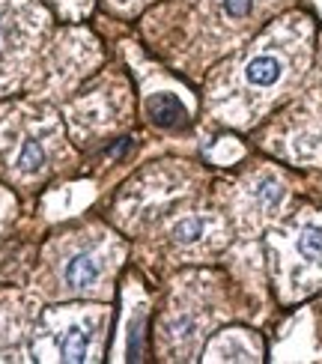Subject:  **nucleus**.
I'll return each mask as SVG.
<instances>
[{
  "instance_id": "nucleus-1",
  "label": "nucleus",
  "mask_w": 322,
  "mask_h": 364,
  "mask_svg": "<svg viewBox=\"0 0 322 364\" xmlns=\"http://www.w3.org/2000/svg\"><path fill=\"white\" fill-rule=\"evenodd\" d=\"M96 322H87L81 317L66 320V325L60 329V334H57V340H54L57 356L66 358V361H87V358H93V352H96V338H99Z\"/></svg>"
},
{
  "instance_id": "nucleus-2",
  "label": "nucleus",
  "mask_w": 322,
  "mask_h": 364,
  "mask_svg": "<svg viewBox=\"0 0 322 364\" xmlns=\"http://www.w3.org/2000/svg\"><path fill=\"white\" fill-rule=\"evenodd\" d=\"M102 272H105V260L99 257V251L78 248L63 263V284L72 293H90L93 286H99Z\"/></svg>"
},
{
  "instance_id": "nucleus-3",
  "label": "nucleus",
  "mask_w": 322,
  "mask_h": 364,
  "mask_svg": "<svg viewBox=\"0 0 322 364\" xmlns=\"http://www.w3.org/2000/svg\"><path fill=\"white\" fill-rule=\"evenodd\" d=\"M283 72H287L283 57L274 51H260L245 63V81H248V87H254V90H272L274 84L283 78Z\"/></svg>"
},
{
  "instance_id": "nucleus-4",
  "label": "nucleus",
  "mask_w": 322,
  "mask_h": 364,
  "mask_svg": "<svg viewBox=\"0 0 322 364\" xmlns=\"http://www.w3.org/2000/svg\"><path fill=\"white\" fill-rule=\"evenodd\" d=\"M146 113L161 129H179L188 120V111H185V104L176 99V93H153L146 99Z\"/></svg>"
},
{
  "instance_id": "nucleus-5",
  "label": "nucleus",
  "mask_w": 322,
  "mask_h": 364,
  "mask_svg": "<svg viewBox=\"0 0 322 364\" xmlns=\"http://www.w3.org/2000/svg\"><path fill=\"white\" fill-rule=\"evenodd\" d=\"M45 165H48V149H45L42 138H36V135L24 138L15 152V170L21 176H36L45 170Z\"/></svg>"
},
{
  "instance_id": "nucleus-6",
  "label": "nucleus",
  "mask_w": 322,
  "mask_h": 364,
  "mask_svg": "<svg viewBox=\"0 0 322 364\" xmlns=\"http://www.w3.org/2000/svg\"><path fill=\"white\" fill-rule=\"evenodd\" d=\"M21 36H24V24L15 21V9L0 3V60H6V57L15 54Z\"/></svg>"
},
{
  "instance_id": "nucleus-7",
  "label": "nucleus",
  "mask_w": 322,
  "mask_h": 364,
  "mask_svg": "<svg viewBox=\"0 0 322 364\" xmlns=\"http://www.w3.org/2000/svg\"><path fill=\"white\" fill-rule=\"evenodd\" d=\"M296 251L305 257L307 263H314L322 257V227L319 224H307L296 239Z\"/></svg>"
},
{
  "instance_id": "nucleus-8",
  "label": "nucleus",
  "mask_w": 322,
  "mask_h": 364,
  "mask_svg": "<svg viewBox=\"0 0 322 364\" xmlns=\"http://www.w3.org/2000/svg\"><path fill=\"white\" fill-rule=\"evenodd\" d=\"M206 236V221L197 215H188V218H179L176 227H173V239L179 245H194L200 242V239Z\"/></svg>"
},
{
  "instance_id": "nucleus-9",
  "label": "nucleus",
  "mask_w": 322,
  "mask_h": 364,
  "mask_svg": "<svg viewBox=\"0 0 322 364\" xmlns=\"http://www.w3.org/2000/svg\"><path fill=\"white\" fill-rule=\"evenodd\" d=\"M209 358H236L239 361V358H254V356H251V349H245V347H239V343H233V338H227L221 343H215Z\"/></svg>"
},
{
  "instance_id": "nucleus-10",
  "label": "nucleus",
  "mask_w": 322,
  "mask_h": 364,
  "mask_svg": "<svg viewBox=\"0 0 322 364\" xmlns=\"http://www.w3.org/2000/svg\"><path fill=\"white\" fill-rule=\"evenodd\" d=\"M221 9L227 18L242 21V18H248L254 12V0H221Z\"/></svg>"
}]
</instances>
